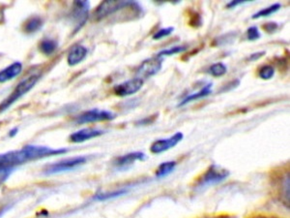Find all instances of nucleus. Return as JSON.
<instances>
[{"mask_svg": "<svg viewBox=\"0 0 290 218\" xmlns=\"http://www.w3.org/2000/svg\"><path fill=\"white\" fill-rule=\"evenodd\" d=\"M162 61H163V58H161L158 55H155L151 58L146 59L140 65V67L138 68L137 70L138 75H140L141 76L140 78L142 79L155 76L161 71L162 67Z\"/></svg>", "mask_w": 290, "mask_h": 218, "instance_id": "9", "label": "nucleus"}, {"mask_svg": "<svg viewBox=\"0 0 290 218\" xmlns=\"http://www.w3.org/2000/svg\"><path fill=\"white\" fill-rule=\"evenodd\" d=\"M173 31H174V27H172V26L165 27V28H161L160 30H158L157 32L153 34L152 39L153 40H157V41L158 40H161V39L164 38V37H167V36L171 35V34L173 33Z\"/></svg>", "mask_w": 290, "mask_h": 218, "instance_id": "24", "label": "nucleus"}, {"mask_svg": "<svg viewBox=\"0 0 290 218\" xmlns=\"http://www.w3.org/2000/svg\"><path fill=\"white\" fill-rule=\"evenodd\" d=\"M158 118V115H154V116H151L149 118H143L139 121H137V125L139 126H145V125H148V124H152L156 119Z\"/></svg>", "mask_w": 290, "mask_h": 218, "instance_id": "27", "label": "nucleus"}, {"mask_svg": "<svg viewBox=\"0 0 290 218\" xmlns=\"http://www.w3.org/2000/svg\"><path fill=\"white\" fill-rule=\"evenodd\" d=\"M208 73L211 76H213L215 78L223 77L227 73V67H226V64L223 62H217V63H214L210 66L209 69H208Z\"/></svg>", "mask_w": 290, "mask_h": 218, "instance_id": "21", "label": "nucleus"}, {"mask_svg": "<svg viewBox=\"0 0 290 218\" xmlns=\"http://www.w3.org/2000/svg\"><path fill=\"white\" fill-rule=\"evenodd\" d=\"M212 87H213V84L212 83H209V84H205L204 86H202V88L200 90H198L197 92L195 93H191V94H188L183 100L181 101L179 104L177 105V107H183L193 101L199 100V99H202V98H205L207 97L208 95H210L212 93Z\"/></svg>", "mask_w": 290, "mask_h": 218, "instance_id": "15", "label": "nucleus"}, {"mask_svg": "<svg viewBox=\"0 0 290 218\" xmlns=\"http://www.w3.org/2000/svg\"><path fill=\"white\" fill-rule=\"evenodd\" d=\"M115 118V115L113 112L107 111V110H99V109H92L85 111L81 113L80 116L75 118V122L77 124H88V123H94V122H101V121H109L113 120Z\"/></svg>", "mask_w": 290, "mask_h": 218, "instance_id": "5", "label": "nucleus"}, {"mask_svg": "<svg viewBox=\"0 0 290 218\" xmlns=\"http://www.w3.org/2000/svg\"><path fill=\"white\" fill-rule=\"evenodd\" d=\"M176 165H177V163L175 161H166V162L161 163L156 171V177L161 179V178H164V177L168 176L169 174H171L174 171Z\"/></svg>", "mask_w": 290, "mask_h": 218, "instance_id": "18", "label": "nucleus"}, {"mask_svg": "<svg viewBox=\"0 0 290 218\" xmlns=\"http://www.w3.org/2000/svg\"><path fill=\"white\" fill-rule=\"evenodd\" d=\"M275 76V68L273 65H263L258 70V77L262 80L268 81Z\"/></svg>", "mask_w": 290, "mask_h": 218, "instance_id": "22", "label": "nucleus"}, {"mask_svg": "<svg viewBox=\"0 0 290 218\" xmlns=\"http://www.w3.org/2000/svg\"><path fill=\"white\" fill-rule=\"evenodd\" d=\"M22 71V63L19 61L13 62L0 71V84L7 83L16 78Z\"/></svg>", "mask_w": 290, "mask_h": 218, "instance_id": "14", "label": "nucleus"}, {"mask_svg": "<svg viewBox=\"0 0 290 218\" xmlns=\"http://www.w3.org/2000/svg\"><path fill=\"white\" fill-rule=\"evenodd\" d=\"M263 29L267 32V33L272 34L274 33L275 31L279 28V24L275 21H270V22H267L265 23L263 26Z\"/></svg>", "mask_w": 290, "mask_h": 218, "instance_id": "26", "label": "nucleus"}, {"mask_svg": "<svg viewBox=\"0 0 290 218\" xmlns=\"http://www.w3.org/2000/svg\"><path fill=\"white\" fill-rule=\"evenodd\" d=\"M39 81V75H31L16 84L15 89L0 103V114L6 112L16 101L19 100L23 95L27 94Z\"/></svg>", "mask_w": 290, "mask_h": 218, "instance_id": "2", "label": "nucleus"}, {"mask_svg": "<svg viewBox=\"0 0 290 218\" xmlns=\"http://www.w3.org/2000/svg\"><path fill=\"white\" fill-rule=\"evenodd\" d=\"M145 80L142 78H135L124 83L116 84L113 87V93L119 97H126L138 93L144 86Z\"/></svg>", "mask_w": 290, "mask_h": 218, "instance_id": "8", "label": "nucleus"}, {"mask_svg": "<svg viewBox=\"0 0 290 218\" xmlns=\"http://www.w3.org/2000/svg\"><path fill=\"white\" fill-rule=\"evenodd\" d=\"M229 172L226 169L217 165H212L200 178L197 183L198 187H206L210 185H215L224 182L228 178Z\"/></svg>", "mask_w": 290, "mask_h": 218, "instance_id": "6", "label": "nucleus"}, {"mask_svg": "<svg viewBox=\"0 0 290 218\" xmlns=\"http://www.w3.org/2000/svg\"><path fill=\"white\" fill-rule=\"evenodd\" d=\"M247 2H252V1H249V0H233V1H230L226 4V8L228 9H232V8H235L236 6L238 5H242V4H245Z\"/></svg>", "mask_w": 290, "mask_h": 218, "instance_id": "28", "label": "nucleus"}, {"mask_svg": "<svg viewBox=\"0 0 290 218\" xmlns=\"http://www.w3.org/2000/svg\"><path fill=\"white\" fill-rule=\"evenodd\" d=\"M261 37V33L258 28V26H251L248 28L247 30V39L249 41H257L258 39H260Z\"/></svg>", "mask_w": 290, "mask_h": 218, "instance_id": "25", "label": "nucleus"}, {"mask_svg": "<svg viewBox=\"0 0 290 218\" xmlns=\"http://www.w3.org/2000/svg\"><path fill=\"white\" fill-rule=\"evenodd\" d=\"M17 133H18V128H17V127H14V128H12V129L10 130L9 136H10V137H15Z\"/></svg>", "mask_w": 290, "mask_h": 218, "instance_id": "31", "label": "nucleus"}, {"mask_svg": "<svg viewBox=\"0 0 290 218\" xmlns=\"http://www.w3.org/2000/svg\"><path fill=\"white\" fill-rule=\"evenodd\" d=\"M136 3V1H122V0H105L102 1L97 6L94 11V18L96 20H101L105 17H109L116 13L117 11L129 8Z\"/></svg>", "mask_w": 290, "mask_h": 218, "instance_id": "3", "label": "nucleus"}, {"mask_svg": "<svg viewBox=\"0 0 290 218\" xmlns=\"http://www.w3.org/2000/svg\"><path fill=\"white\" fill-rule=\"evenodd\" d=\"M266 54V51H258V52H255V53H252L249 57H248V60L250 61H256V60H258L260 59L262 56H264Z\"/></svg>", "mask_w": 290, "mask_h": 218, "instance_id": "29", "label": "nucleus"}, {"mask_svg": "<svg viewBox=\"0 0 290 218\" xmlns=\"http://www.w3.org/2000/svg\"><path fill=\"white\" fill-rule=\"evenodd\" d=\"M145 159H146L145 153L142 151H135L117 157L113 161V165L117 169H125L133 165L137 161H144Z\"/></svg>", "mask_w": 290, "mask_h": 218, "instance_id": "11", "label": "nucleus"}, {"mask_svg": "<svg viewBox=\"0 0 290 218\" xmlns=\"http://www.w3.org/2000/svg\"><path fill=\"white\" fill-rule=\"evenodd\" d=\"M105 133V131L100 130V129H95V128H84L81 129L77 132H74L73 134L70 135L69 140L71 143L74 144H81L84 143L88 140L94 139L97 137H100Z\"/></svg>", "mask_w": 290, "mask_h": 218, "instance_id": "12", "label": "nucleus"}, {"mask_svg": "<svg viewBox=\"0 0 290 218\" xmlns=\"http://www.w3.org/2000/svg\"><path fill=\"white\" fill-rule=\"evenodd\" d=\"M44 25V19L39 16L29 17L22 24V30L25 34H35Z\"/></svg>", "mask_w": 290, "mask_h": 218, "instance_id": "16", "label": "nucleus"}, {"mask_svg": "<svg viewBox=\"0 0 290 218\" xmlns=\"http://www.w3.org/2000/svg\"><path fill=\"white\" fill-rule=\"evenodd\" d=\"M68 152L67 149H51L45 146L27 145L20 150L8 151L0 154V171L12 172L16 167L30 161L61 155Z\"/></svg>", "mask_w": 290, "mask_h": 218, "instance_id": "1", "label": "nucleus"}, {"mask_svg": "<svg viewBox=\"0 0 290 218\" xmlns=\"http://www.w3.org/2000/svg\"><path fill=\"white\" fill-rule=\"evenodd\" d=\"M38 48L44 55L50 56L58 49V42L51 38H44L39 43Z\"/></svg>", "mask_w": 290, "mask_h": 218, "instance_id": "17", "label": "nucleus"}, {"mask_svg": "<svg viewBox=\"0 0 290 218\" xmlns=\"http://www.w3.org/2000/svg\"><path fill=\"white\" fill-rule=\"evenodd\" d=\"M188 49L187 46H175V47H172V48H169V49H165V50H161L157 53L158 56H160L161 58H164V56H171V55H174V54H177V53H180L182 51H185V50Z\"/></svg>", "mask_w": 290, "mask_h": 218, "instance_id": "23", "label": "nucleus"}, {"mask_svg": "<svg viewBox=\"0 0 290 218\" xmlns=\"http://www.w3.org/2000/svg\"><path fill=\"white\" fill-rule=\"evenodd\" d=\"M128 190L126 188H122V189H118L115 191H112V192H104V193H98L96 196L94 197V199H96L98 201H107L110 199H114L120 196H123L125 194H127Z\"/></svg>", "mask_w": 290, "mask_h": 218, "instance_id": "19", "label": "nucleus"}, {"mask_svg": "<svg viewBox=\"0 0 290 218\" xmlns=\"http://www.w3.org/2000/svg\"><path fill=\"white\" fill-rule=\"evenodd\" d=\"M11 175L10 171H0V185H2Z\"/></svg>", "mask_w": 290, "mask_h": 218, "instance_id": "30", "label": "nucleus"}, {"mask_svg": "<svg viewBox=\"0 0 290 218\" xmlns=\"http://www.w3.org/2000/svg\"><path fill=\"white\" fill-rule=\"evenodd\" d=\"M184 139V135L182 132H176L169 138L166 139H160L155 141L151 147L150 151L154 154H159L164 151H169L170 149L176 147L178 144Z\"/></svg>", "mask_w": 290, "mask_h": 218, "instance_id": "10", "label": "nucleus"}, {"mask_svg": "<svg viewBox=\"0 0 290 218\" xmlns=\"http://www.w3.org/2000/svg\"><path fill=\"white\" fill-rule=\"evenodd\" d=\"M88 53V50L86 47L82 45H75L67 55V63L70 66H76L82 62Z\"/></svg>", "mask_w": 290, "mask_h": 218, "instance_id": "13", "label": "nucleus"}, {"mask_svg": "<svg viewBox=\"0 0 290 218\" xmlns=\"http://www.w3.org/2000/svg\"><path fill=\"white\" fill-rule=\"evenodd\" d=\"M89 8H90L89 1H74L71 17L73 22L75 23V32L79 31L85 24L88 18Z\"/></svg>", "mask_w": 290, "mask_h": 218, "instance_id": "7", "label": "nucleus"}, {"mask_svg": "<svg viewBox=\"0 0 290 218\" xmlns=\"http://www.w3.org/2000/svg\"><path fill=\"white\" fill-rule=\"evenodd\" d=\"M281 8H282V5L280 3H275L273 5H271L267 8H264V9L257 12L256 14H254L252 18L257 19V18H260V17H270L275 13H277L279 10H281Z\"/></svg>", "mask_w": 290, "mask_h": 218, "instance_id": "20", "label": "nucleus"}, {"mask_svg": "<svg viewBox=\"0 0 290 218\" xmlns=\"http://www.w3.org/2000/svg\"><path fill=\"white\" fill-rule=\"evenodd\" d=\"M86 162H87L86 156H76L72 158H67V159H63V160L57 161L55 163H51L48 166H46V168L44 169V173L46 175H54V174L68 172V171L81 167Z\"/></svg>", "mask_w": 290, "mask_h": 218, "instance_id": "4", "label": "nucleus"}]
</instances>
